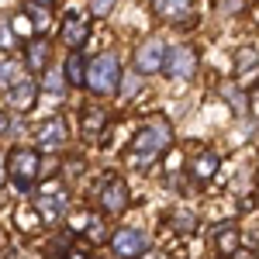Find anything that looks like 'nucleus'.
I'll return each instance as SVG.
<instances>
[{
    "mask_svg": "<svg viewBox=\"0 0 259 259\" xmlns=\"http://www.w3.org/2000/svg\"><path fill=\"white\" fill-rule=\"evenodd\" d=\"M121 83V59L118 52H100L94 62H87V87L100 94V97H107V94H114Z\"/></svg>",
    "mask_w": 259,
    "mask_h": 259,
    "instance_id": "obj_1",
    "label": "nucleus"
},
{
    "mask_svg": "<svg viewBox=\"0 0 259 259\" xmlns=\"http://www.w3.org/2000/svg\"><path fill=\"white\" fill-rule=\"evenodd\" d=\"M169 139H173V128H169L162 118H152L139 135H135L132 149H135V156H142V159H156L162 149L169 145Z\"/></svg>",
    "mask_w": 259,
    "mask_h": 259,
    "instance_id": "obj_2",
    "label": "nucleus"
},
{
    "mask_svg": "<svg viewBox=\"0 0 259 259\" xmlns=\"http://www.w3.org/2000/svg\"><path fill=\"white\" fill-rule=\"evenodd\" d=\"M162 73L169 80H190L197 73V52L190 45H173L166 49V62H162Z\"/></svg>",
    "mask_w": 259,
    "mask_h": 259,
    "instance_id": "obj_3",
    "label": "nucleus"
},
{
    "mask_svg": "<svg viewBox=\"0 0 259 259\" xmlns=\"http://www.w3.org/2000/svg\"><path fill=\"white\" fill-rule=\"evenodd\" d=\"M7 173L14 177V183H18L21 190L31 187V180L38 177V152H35V149H18V152H11Z\"/></svg>",
    "mask_w": 259,
    "mask_h": 259,
    "instance_id": "obj_4",
    "label": "nucleus"
},
{
    "mask_svg": "<svg viewBox=\"0 0 259 259\" xmlns=\"http://www.w3.org/2000/svg\"><path fill=\"white\" fill-rule=\"evenodd\" d=\"M162 62H166V45L159 38H145L135 49V69H139V76L162 73Z\"/></svg>",
    "mask_w": 259,
    "mask_h": 259,
    "instance_id": "obj_5",
    "label": "nucleus"
},
{
    "mask_svg": "<svg viewBox=\"0 0 259 259\" xmlns=\"http://www.w3.org/2000/svg\"><path fill=\"white\" fill-rule=\"evenodd\" d=\"M111 249H114L121 259H135L149 249V235L139 232V228H121V232L111 235Z\"/></svg>",
    "mask_w": 259,
    "mask_h": 259,
    "instance_id": "obj_6",
    "label": "nucleus"
},
{
    "mask_svg": "<svg viewBox=\"0 0 259 259\" xmlns=\"http://www.w3.org/2000/svg\"><path fill=\"white\" fill-rule=\"evenodd\" d=\"M66 139H69V128L62 118H49L38 128V152H59L66 149Z\"/></svg>",
    "mask_w": 259,
    "mask_h": 259,
    "instance_id": "obj_7",
    "label": "nucleus"
},
{
    "mask_svg": "<svg viewBox=\"0 0 259 259\" xmlns=\"http://www.w3.org/2000/svg\"><path fill=\"white\" fill-rule=\"evenodd\" d=\"M100 207H104V214H121V211L128 207V187H124L121 177H111L104 183V190H100Z\"/></svg>",
    "mask_w": 259,
    "mask_h": 259,
    "instance_id": "obj_8",
    "label": "nucleus"
},
{
    "mask_svg": "<svg viewBox=\"0 0 259 259\" xmlns=\"http://www.w3.org/2000/svg\"><path fill=\"white\" fill-rule=\"evenodd\" d=\"M35 207H38V214H41L45 221L62 218V214H66V207H69V200H66V190H56V194H41Z\"/></svg>",
    "mask_w": 259,
    "mask_h": 259,
    "instance_id": "obj_9",
    "label": "nucleus"
},
{
    "mask_svg": "<svg viewBox=\"0 0 259 259\" xmlns=\"http://www.w3.org/2000/svg\"><path fill=\"white\" fill-rule=\"evenodd\" d=\"M35 80H14L11 83V94H7V100H11V107H18V111H28L31 104H35Z\"/></svg>",
    "mask_w": 259,
    "mask_h": 259,
    "instance_id": "obj_10",
    "label": "nucleus"
},
{
    "mask_svg": "<svg viewBox=\"0 0 259 259\" xmlns=\"http://www.w3.org/2000/svg\"><path fill=\"white\" fill-rule=\"evenodd\" d=\"M62 41H66L69 49H80L83 41H87V21L83 18H66L62 21Z\"/></svg>",
    "mask_w": 259,
    "mask_h": 259,
    "instance_id": "obj_11",
    "label": "nucleus"
},
{
    "mask_svg": "<svg viewBox=\"0 0 259 259\" xmlns=\"http://www.w3.org/2000/svg\"><path fill=\"white\" fill-rule=\"evenodd\" d=\"M41 90L49 97H62L66 94V73H62V66H49L41 73Z\"/></svg>",
    "mask_w": 259,
    "mask_h": 259,
    "instance_id": "obj_12",
    "label": "nucleus"
},
{
    "mask_svg": "<svg viewBox=\"0 0 259 259\" xmlns=\"http://www.w3.org/2000/svg\"><path fill=\"white\" fill-rule=\"evenodd\" d=\"M152 7H156L159 18H169V21L190 14V0H152Z\"/></svg>",
    "mask_w": 259,
    "mask_h": 259,
    "instance_id": "obj_13",
    "label": "nucleus"
},
{
    "mask_svg": "<svg viewBox=\"0 0 259 259\" xmlns=\"http://www.w3.org/2000/svg\"><path fill=\"white\" fill-rule=\"evenodd\" d=\"M214 242H218L221 256H232L235 245H239V232H235V225H218V228H214Z\"/></svg>",
    "mask_w": 259,
    "mask_h": 259,
    "instance_id": "obj_14",
    "label": "nucleus"
},
{
    "mask_svg": "<svg viewBox=\"0 0 259 259\" xmlns=\"http://www.w3.org/2000/svg\"><path fill=\"white\" fill-rule=\"evenodd\" d=\"M28 66L31 69H49V41H28Z\"/></svg>",
    "mask_w": 259,
    "mask_h": 259,
    "instance_id": "obj_15",
    "label": "nucleus"
},
{
    "mask_svg": "<svg viewBox=\"0 0 259 259\" xmlns=\"http://www.w3.org/2000/svg\"><path fill=\"white\" fill-rule=\"evenodd\" d=\"M62 73H66V80L69 83H87V62H83V56L80 52H73L69 59H66V66H62Z\"/></svg>",
    "mask_w": 259,
    "mask_h": 259,
    "instance_id": "obj_16",
    "label": "nucleus"
},
{
    "mask_svg": "<svg viewBox=\"0 0 259 259\" xmlns=\"http://www.w3.org/2000/svg\"><path fill=\"white\" fill-rule=\"evenodd\" d=\"M256 66H259V52H256V49L245 45V49L235 52V73H252Z\"/></svg>",
    "mask_w": 259,
    "mask_h": 259,
    "instance_id": "obj_17",
    "label": "nucleus"
},
{
    "mask_svg": "<svg viewBox=\"0 0 259 259\" xmlns=\"http://www.w3.org/2000/svg\"><path fill=\"white\" fill-rule=\"evenodd\" d=\"M194 173H197L200 180L214 177V173H218V156H214V152H200L197 162H194Z\"/></svg>",
    "mask_w": 259,
    "mask_h": 259,
    "instance_id": "obj_18",
    "label": "nucleus"
},
{
    "mask_svg": "<svg viewBox=\"0 0 259 259\" xmlns=\"http://www.w3.org/2000/svg\"><path fill=\"white\" fill-rule=\"evenodd\" d=\"M14 80H18V66H14V59L0 56V87H11Z\"/></svg>",
    "mask_w": 259,
    "mask_h": 259,
    "instance_id": "obj_19",
    "label": "nucleus"
},
{
    "mask_svg": "<svg viewBox=\"0 0 259 259\" xmlns=\"http://www.w3.org/2000/svg\"><path fill=\"white\" fill-rule=\"evenodd\" d=\"M28 18H31V24H35L38 31H45V28H49V11H45L41 4H31V7H28Z\"/></svg>",
    "mask_w": 259,
    "mask_h": 259,
    "instance_id": "obj_20",
    "label": "nucleus"
},
{
    "mask_svg": "<svg viewBox=\"0 0 259 259\" xmlns=\"http://www.w3.org/2000/svg\"><path fill=\"white\" fill-rule=\"evenodd\" d=\"M225 100H228L235 111H245V100H242V90H239V87H225Z\"/></svg>",
    "mask_w": 259,
    "mask_h": 259,
    "instance_id": "obj_21",
    "label": "nucleus"
},
{
    "mask_svg": "<svg viewBox=\"0 0 259 259\" xmlns=\"http://www.w3.org/2000/svg\"><path fill=\"white\" fill-rule=\"evenodd\" d=\"M14 45V28L11 21H0V49H11Z\"/></svg>",
    "mask_w": 259,
    "mask_h": 259,
    "instance_id": "obj_22",
    "label": "nucleus"
},
{
    "mask_svg": "<svg viewBox=\"0 0 259 259\" xmlns=\"http://www.w3.org/2000/svg\"><path fill=\"white\" fill-rule=\"evenodd\" d=\"M245 7V0H218V11L221 14H239Z\"/></svg>",
    "mask_w": 259,
    "mask_h": 259,
    "instance_id": "obj_23",
    "label": "nucleus"
},
{
    "mask_svg": "<svg viewBox=\"0 0 259 259\" xmlns=\"http://www.w3.org/2000/svg\"><path fill=\"white\" fill-rule=\"evenodd\" d=\"M111 7H114V0H94V4H90V11H94V14H107Z\"/></svg>",
    "mask_w": 259,
    "mask_h": 259,
    "instance_id": "obj_24",
    "label": "nucleus"
},
{
    "mask_svg": "<svg viewBox=\"0 0 259 259\" xmlns=\"http://www.w3.org/2000/svg\"><path fill=\"white\" fill-rule=\"evenodd\" d=\"M100 232H104V228H100V221H94V225L87 228V235H90V239H100Z\"/></svg>",
    "mask_w": 259,
    "mask_h": 259,
    "instance_id": "obj_25",
    "label": "nucleus"
},
{
    "mask_svg": "<svg viewBox=\"0 0 259 259\" xmlns=\"http://www.w3.org/2000/svg\"><path fill=\"white\" fill-rule=\"evenodd\" d=\"M135 87H139V76H132V80L124 83V94H135Z\"/></svg>",
    "mask_w": 259,
    "mask_h": 259,
    "instance_id": "obj_26",
    "label": "nucleus"
},
{
    "mask_svg": "<svg viewBox=\"0 0 259 259\" xmlns=\"http://www.w3.org/2000/svg\"><path fill=\"white\" fill-rule=\"evenodd\" d=\"M7 128H11V124H7V118H4V114H0V135H4Z\"/></svg>",
    "mask_w": 259,
    "mask_h": 259,
    "instance_id": "obj_27",
    "label": "nucleus"
},
{
    "mask_svg": "<svg viewBox=\"0 0 259 259\" xmlns=\"http://www.w3.org/2000/svg\"><path fill=\"white\" fill-rule=\"evenodd\" d=\"M235 259H252V252H235Z\"/></svg>",
    "mask_w": 259,
    "mask_h": 259,
    "instance_id": "obj_28",
    "label": "nucleus"
},
{
    "mask_svg": "<svg viewBox=\"0 0 259 259\" xmlns=\"http://www.w3.org/2000/svg\"><path fill=\"white\" fill-rule=\"evenodd\" d=\"M38 4H45V0H38Z\"/></svg>",
    "mask_w": 259,
    "mask_h": 259,
    "instance_id": "obj_29",
    "label": "nucleus"
}]
</instances>
